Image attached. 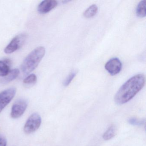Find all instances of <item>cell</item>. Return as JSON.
<instances>
[{
	"label": "cell",
	"mask_w": 146,
	"mask_h": 146,
	"mask_svg": "<svg viewBox=\"0 0 146 146\" xmlns=\"http://www.w3.org/2000/svg\"><path fill=\"white\" fill-rule=\"evenodd\" d=\"M11 60L5 59L0 60V77L5 76L10 72Z\"/></svg>",
	"instance_id": "10"
},
{
	"label": "cell",
	"mask_w": 146,
	"mask_h": 146,
	"mask_svg": "<svg viewBox=\"0 0 146 146\" xmlns=\"http://www.w3.org/2000/svg\"><path fill=\"white\" fill-rule=\"evenodd\" d=\"M45 53L46 49L44 47H38L33 50L25 58L21 65L23 72L27 75L33 71L38 66Z\"/></svg>",
	"instance_id": "2"
},
{
	"label": "cell",
	"mask_w": 146,
	"mask_h": 146,
	"mask_svg": "<svg viewBox=\"0 0 146 146\" xmlns=\"http://www.w3.org/2000/svg\"><path fill=\"white\" fill-rule=\"evenodd\" d=\"M28 35L23 33L16 36L13 39L5 49V52L7 54L13 53L22 47L27 39Z\"/></svg>",
	"instance_id": "4"
},
{
	"label": "cell",
	"mask_w": 146,
	"mask_h": 146,
	"mask_svg": "<svg viewBox=\"0 0 146 146\" xmlns=\"http://www.w3.org/2000/svg\"><path fill=\"white\" fill-rule=\"evenodd\" d=\"M7 141L5 137L2 135H0V146H6Z\"/></svg>",
	"instance_id": "17"
},
{
	"label": "cell",
	"mask_w": 146,
	"mask_h": 146,
	"mask_svg": "<svg viewBox=\"0 0 146 146\" xmlns=\"http://www.w3.org/2000/svg\"><path fill=\"white\" fill-rule=\"evenodd\" d=\"M122 67L121 61L117 58H112L107 61L105 66L106 70L111 76L118 74L121 71Z\"/></svg>",
	"instance_id": "7"
},
{
	"label": "cell",
	"mask_w": 146,
	"mask_h": 146,
	"mask_svg": "<svg viewBox=\"0 0 146 146\" xmlns=\"http://www.w3.org/2000/svg\"><path fill=\"white\" fill-rule=\"evenodd\" d=\"M37 82V77L35 74H31L28 76L23 80L24 85L26 88H30L34 86Z\"/></svg>",
	"instance_id": "14"
},
{
	"label": "cell",
	"mask_w": 146,
	"mask_h": 146,
	"mask_svg": "<svg viewBox=\"0 0 146 146\" xmlns=\"http://www.w3.org/2000/svg\"><path fill=\"white\" fill-rule=\"evenodd\" d=\"M146 1L143 0L140 1L137 5L136 13L139 17H145L146 16Z\"/></svg>",
	"instance_id": "11"
},
{
	"label": "cell",
	"mask_w": 146,
	"mask_h": 146,
	"mask_svg": "<svg viewBox=\"0 0 146 146\" xmlns=\"http://www.w3.org/2000/svg\"><path fill=\"white\" fill-rule=\"evenodd\" d=\"M145 76L137 74L128 79L118 90L114 96L116 104L122 105L131 100L144 87Z\"/></svg>",
	"instance_id": "1"
},
{
	"label": "cell",
	"mask_w": 146,
	"mask_h": 146,
	"mask_svg": "<svg viewBox=\"0 0 146 146\" xmlns=\"http://www.w3.org/2000/svg\"><path fill=\"white\" fill-rule=\"evenodd\" d=\"M77 73L78 71L77 70H75L72 71L68 75V76L66 78L64 81L63 84H64V86H65V87L68 86L72 82L74 78L76 76Z\"/></svg>",
	"instance_id": "15"
},
{
	"label": "cell",
	"mask_w": 146,
	"mask_h": 146,
	"mask_svg": "<svg viewBox=\"0 0 146 146\" xmlns=\"http://www.w3.org/2000/svg\"><path fill=\"white\" fill-rule=\"evenodd\" d=\"M15 88H10L0 93V113L11 101L16 95Z\"/></svg>",
	"instance_id": "6"
},
{
	"label": "cell",
	"mask_w": 146,
	"mask_h": 146,
	"mask_svg": "<svg viewBox=\"0 0 146 146\" xmlns=\"http://www.w3.org/2000/svg\"><path fill=\"white\" fill-rule=\"evenodd\" d=\"M116 133V126L114 125H111L103 135V138L106 141L111 140L113 138Z\"/></svg>",
	"instance_id": "13"
},
{
	"label": "cell",
	"mask_w": 146,
	"mask_h": 146,
	"mask_svg": "<svg viewBox=\"0 0 146 146\" xmlns=\"http://www.w3.org/2000/svg\"><path fill=\"white\" fill-rule=\"evenodd\" d=\"M128 122L130 124L134 125H142L145 123L143 120H139L135 118H131L128 120Z\"/></svg>",
	"instance_id": "16"
},
{
	"label": "cell",
	"mask_w": 146,
	"mask_h": 146,
	"mask_svg": "<svg viewBox=\"0 0 146 146\" xmlns=\"http://www.w3.org/2000/svg\"><path fill=\"white\" fill-rule=\"evenodd\" d=\"M42 119L38 113H35L27 119L24 127V131L26 134H30L36 131L41 124Z\"/></svg>",
	"instance_id": "3"
},
{
	"label": "cell",
	"mask_w": 146,
	"mask_h": 146,
	"mask_svg": "<svg viewBox=\"0 0 146 146\" xmlns=\"http://www.w3.org/2000/svg\"><path fill=\"white\" fill-rule=\"evenodd\" d=\"M28 106V102L25 99H19L17 100L12 107L11 113V117L13 119L20 117L24 113Z\"/></svg>",
	"instance_id": "5"
},
{
	"label": "cell",
	"mask_w": 146,
	"mask_h": 146,
	"mask_svg": "<svg viewBox=\"0 0 146 146\" xmlns=\"http://www.w3.org/2000/svg\"><path fill=\"white\" fill-rule=\"evenodd\" d=\"M58 4V2L54 0H45L38 5L37 11L41 14H46L54 9Z\"/></svg>",
	"instance_id": "8"
},
{
	"label": "cell",
	"mask_w": 146,
	"mask_h": 146,
	"mask_svg": "<svg viewBox=\"0 0 146 146\" xmlns=\"http://www.w3.org/2000/svg\"><path fill=\"white\" fill-rule=\"evenodd\" d=\"M20 73L19 70L17 69H13L10 71L9 73L5 76L0 78L1 84H7L14 80L18 77Z\"/></svg>",
	"instance_id": "9"
},
{
	"label": "cell",
	"mask_w": 146,
	"mask_h": 146,
	"mask_svg": "<svg viewBox=\"0 0 146 146\" xmlns=\"http://www.w3.org/2000/svg\"><path fill=\"white\" fill-rule=\"evenodd\" d=\"M98 7L96 5H93L87 8L84 12L83 16L87 19L91 18L94 17L98 12Z\"/></svg>",
	"instance_id": "12"
}]
</instances>
